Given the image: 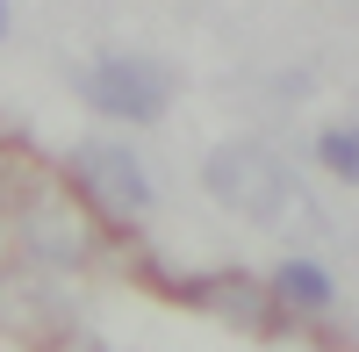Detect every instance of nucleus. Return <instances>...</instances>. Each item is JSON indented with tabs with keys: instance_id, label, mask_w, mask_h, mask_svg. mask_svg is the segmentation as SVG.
<instances>
[{
	"instance_id": "f257e3e1",
	"label": "nucleus",
	"mask_w": 359,
	"mask_h": 352,
	"mask_svg": "<svg viewBox=\"0 0 359 352\" xmlns=\"http://www.w3.org/2000/svg\"><path fill=\"white\" fill-rule=\"evenodd\" d=\"M15 238H22V259H36L50 273H72V266H86L101 252L86 194L65 187V180H43V172L15 180Z\"/></svg>"
},
{
	"instance_id": "f03ea898",
	"label": "nucleus",
	"mask_w": 359,
	"mask_h": 352,
	"mask_svg": "<svg viewBox=\"0 0 359 352\" xmlns=\"http://www.w3.org/2000/svg\"><path fill=\"white\" fill-rule=\"evenodd\" d=\"M201 187H208L216 209L245 216V223H280L294 209V172H287V158L273 144H259V137L216 144V151L201 158Z\"/></svg>"
},
{
	"instance_id": "7ed1b4c3",
	"label": "nucleus",
	"mask_w": 359,
	"mask_h": 352,
	"mask_svg": "<svg viewBox=\"0 0 359 352\" xmlns=\"http://www.w3.org/2000/svg\"><path fill=\"white\" fill-rule=\"evenodd\" d=\"M79 101L108 115V123H158V115L172 108V72L158 65V57H94V65L72 72Z\"/></svg>"
},
{
	"instance_id": "20e7f679",
	"label": "nucleus",
	"mask_w": 359,
	"mask_h": 352,
	"mask_svg": "<svg viewBox=\"0 0 359 352\" xmlns=\"http://www.w3.org/2000/svg\"><path fill=\"white\" fill-rule=\"evenodd\" d=\"M0 338H15L29 352H57L72 338V302L50 280V266H36V259L0 266Z\"/></svg>"
},
{
	"instance_id": "39448f33",
	"label": "nucleus",
	"mask_w": 359,
	"mask_h": 352,
	"mask_svg": "<svg viewBox=\"0 0 359 352\" xmlns=\"http://www.w3.org/2000/svg\"><path fill=\"white\" fill-rule=\"evenodd\" d=\"M72 180H79V194L94 201V209H108V216H151V209H158L151 172H144V158L130 151V144H108V137L72 144Z\"/></svg>"
},
{
	"instance_id": "423d86ee",
	"label": "nucleus",
	"mask_w": 359,
	"mask_h": 352,
	"mask_svg": "<svg viewBox=\"0 0 359 352\" xmlns=\"http://www.w3.org/2000/svg\"><path fill=\"white\" fill-rule=\"evenodd\" d=\"M180 295H187L194 309H216L223 324H237V331H273L280 324L273 287L252 280V273H201V280H180Z\"/></svg>"
},
{
	"instance_id": "0eeeda50",
	"label": "nucleus",
	"mask_w": 359,
	"mask_h": 352,
	"mask_svg": "<svg viewBox=\"0 0 359 352\" xmlns=\"http://www.w3.org/2000/svg\"><path fill=\"white\" fill-rule=\"evenodd\" d=\"M266 287H273L280 316H331V302H338V280H331V266H316V259H280Z\"/></svg>"
},
{
	"instance_id": "6e6552de",
	"label": "nucleus",
	"mask_w": 359,
	"mask_h": 352,
	"mask_svg": "<svg viewBox=\"0 0 359 352\" xmlns=\"http://www.w3.org/2000/svg\"><path fill=\"white\" fill-rule=\"evenodd\" d=\"M316 165L331 172V180H352L359 187V123H331L316 137Z\"/></svg>"
},
{
	"instance_id": "1a4fd4ad",
	"label": "nucleus",
	"mask_w": 359,
	"mask_h": 352,
	"mask_svg": "<svg viewBox=\"0 0 359 352\" xmlns=\"http://www.w3.org/2000/svg\"><path fill=\"white\" fill-rule=\"evenodd\" d=\"M8 216H15V180L0 172V223H8Z\"/></svg>"
},
{
	"instance_id": "9d476101",
	"label": "nucleus",
	"mask_w": 359,
	"mask_h": 352,
	"mask_svg": "<svg viewBox=\"0 0 359 352\" xmlns=\"http://www.w3.org/2000/svg\"><path fill=\"white\" fill-rule=\"evenodd\" d=\"M57 352H108V345H101V338H65Z\"/></svg>"
},
{
	"instance_id": "9b49d317",
	"label": "nucleus",
	"mask_w": 359,
	"mask_h": 352,
	"mask_svg": "<svg viewBox=\"0 0 359 352\" xmlns=\"http://www.w3.org/2000/svg\"><path fill=\"white\" fill-rule=\"evenodd\" d=\"M0 43H8V0H0Z\"/></svg>"
}]
</instances>
